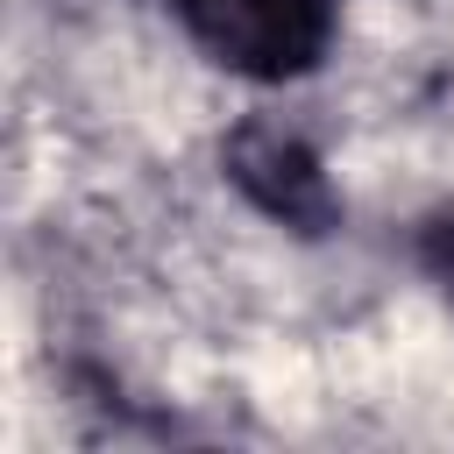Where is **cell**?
<instances>
[{
    "label": "cell",
    "mask_w": 454,
    "mask_h": 454,
    "mask_svg": "<svg viewBox=\"0 0 454 454\" xmlns=\"http://www.w3.org/2000/svg\"><path fill=\"white\" fill-rule=\"evenodd\" d=\"M192 43L241 78H298L333 35V0H170Z\"/></svg>",
    "instance_id": "obj_1"
},
{
    "label": "cell",
    "mask_w": 454,
    "mask_h": 454,
    "mask_svg": "<svg viewBox=\"0 0 454 454\" xmlns=\"http://www.w3.org/2000/svg\"><path fill=\"white\" fill-rule=\"evenodd\" d=\"M227 177H234L270 220H284V227H298V234H326L333 213H340L319 156H312L291 128H277V121H248V128L227 142Z\"/></svg>",
    "instance_id": "obj_2"
}]
</instances>
